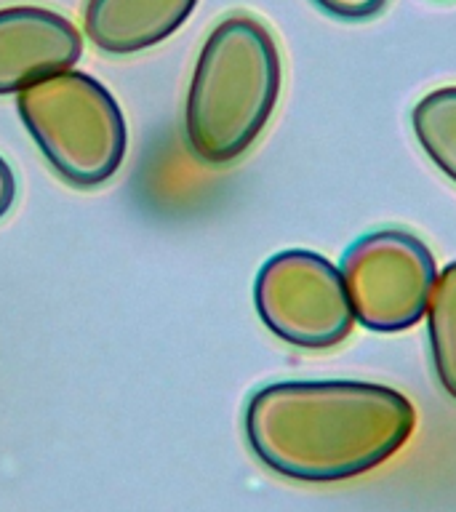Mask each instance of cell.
I'll use <instances>...</instances> for the list:
<instances>
[{"mask_svg": "<svg viewBox=\"0 0 456 512\" xmlns=\"http://www.w3.org/2000/svg\"><path fill=\"white\" fill-rule=\"evenodd\" d=\"M416 406L360 379H291L251 392L243 438L264 470L294 483H344L379 470L411 440Z\"/></svg>", "mask_w": 456, "mask_h": 512, "instance_id": "6da1fadb", "label": "cell"}, {"mask_svg": "<svg viewBox=\"0 0 456 512\" xmlns=\"http://www.w3.org/2000/svg\"><path fill=\"white\" fill-rule=\"evenodd\" d=\"M283 88L278 40L262 19L230 14L208 32L184 99V144L198 163H238L270 126Z\"/></svg>", "mask_w": 456, "mask_h": 512, "instance_id": "7a4b0ae2", "label": "cell"}, {"mask_svg": "<svg viewBox=\"0 0 456 512\" xmlns=\"http://www.w3.org/2000/svg\"><path fill=\"white\" fill-rule=\"evenodd\" d=\"M16 112L40 155L70 187H102L126 160V115L110 88L88 72L72 67L24 88Z\"/></svg>", "mask_w": 456, "mask_h": 512, "instance_id": "3957f363", "label": "cell"}, {"mask_svg": "<svg viewBox=\"0 0 456 512\" xmlns=\"http://www.w3.org/2000/svg\"><path fill=\"white\" fill-rule=\"evenodd\" d=\"M254 307L272 336L299 350H334L355 328L342 270L310 248H286L259 267Z\"/></svg>", "mask_w": 456, "mask_h": 512, "instance_id": "277c9868", "label": "cell"}, {"mask_svg": "<svg viewBox=\"0 0 456 512\" xmlns=\"http://www.w3.org/2000/svg\"><path fill=\"white\" fill-rule=\"evenodd\" d=\"M339 270L355 323L376 334H398L424 320L438 280L430 246L398 227L360 235L344 251Z\"/></svg>", "mask_w": 456, "mask_h": 512, "instance_id": "5b68a950", "label": "cell"}, {"mask_svg": "<svg viewBox=\"0 0 456 512\" xmlns=\"http://www.w3.org/2000/svg\"><path fill=\"white\" fill-rule=\"evenodd\" d=\"M83 56V35L59 11L43 6L0 8V96L72 70Z\"/></svg>", "mask_w": 456, "mask_h": 512, "instance_id": "8992f818", "label": "cell"}, {"mask_svg": "<svg viewBox=\"0 0 456 512\" xmlns=\"http://www.w3.org/2000/svg\"><path fill=\"white\" fill-rule=\"evenodd\" d=\"M200 0H86L83 30L102 54L131 56L182 30Z\"/></svg>", "mask_w": 456, "mask_h": 512, "instance_id": "52a82bcc", "label": "cell"}, {"mask_svg": "<svg viewBox=\"0 0 456 512\" xmlns=\"http://www.w3.org/2000/svg\"><path fill=\"white\" fill-rule=\"evenodd\" d=\"M411 128L432 166L456 184V86L424 94L411 110Z\"/></svg>", "mask_w": 456, "mask_h": 512, "instance_id": "ba28073f", "label": "cell"}, {"mask_svg": "<svg viewBox=\"0 0 456 512\" xmlns=\"http://www.w3.org/2000/svg\"><path fill=\"white\" fill-rule=\"evenodd\" d=\"M424 318L438 384L456 403V262L438 272Z\"/></svg>", "mask_w": 456, "mask_h": 512, "instance_id": "9c48e42d", "label": "cell"}, {"mask_svg": "<svg viewBox=\"0 0 456 512\" xmlns=\"http://www.w3.org/2000/svg\"><path fill=\"white\" fill-rule=\"evenodd\" d=\"M323 14L339 22H366L384 11L387 0H312Z\"/></svg>", "mask_w": 456, "mask_h": 512, "instance_id": "30bf717a", "label": "cell"}, {"mask_svg": "<svg viewBox=\"0 0 456 512\" xmlns=\"http://www.w3.org/2000/svg\"><path fill=\"white\" fill-rule=\"evenodd\" d=\"M16 200V176L6 160L0 158V219L11 211Z\"/></svg>", "mask_w": 456, "mask_h": 512, "instance_id": "8fae6325", "label": "cell"}, {"mask_svg": "<svg viewBox=\"0 0 456 512\" xmlns=\"http://www.w3.org/2000/svg\"><path fill=\"white\" fill-rule=\"evenodd\" d=\"M438 3H448V0H438Z\"/></svg>", "mask_w": 456, "mask_h": 512, "instance_id": "7c38bea8", "label": "cell"}]
</instances>
